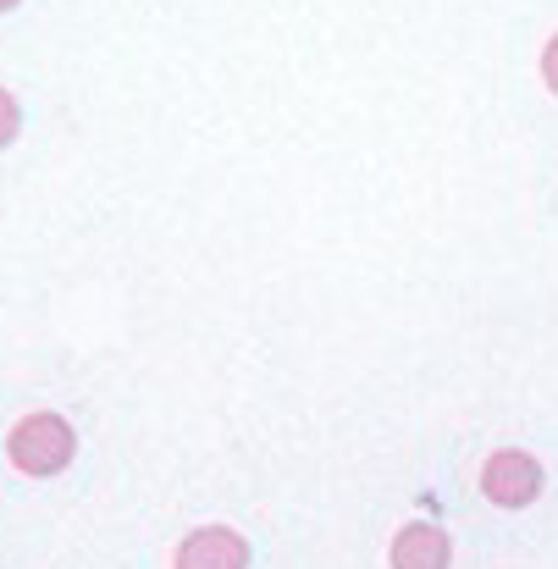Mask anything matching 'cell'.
I'll return each mask as SVG.
<instances>
[{
    "mask_svg": "<svg viewBox=\"0 0 558 569\" xmlns=\"http://www.w3.org/2000/svg\"><path fill=\"white\" fill-rule=\"evenodd\" d=\"M542 83L554 89V100H558V33L548 39V50H542Z\"/></svg>",
    "mask_w": 558,
    "mask_h": 569,
    "instance_id": "8992f818",
    "label": "cell"
},
{
    "mask_svg": "<svg viewBox=\"0 0 558 569\" xmlns=\"http://www.w3.org/2000/svg\"><path fill=\"white\" fill-rule=\"evenodd\" d=\"M172 569H249V542L232 526H199L178 542Z\"/></svg>",
    "mask_w": 558,
    "mask_h": 569,
    "instance_id": "3957f363",
    "label": "cell"
},
{
    "mask_svg": "<svg viewBox=\"0 0 558 569\" xmlns=\"http://www.w3.org/2000/svg\"><path fill=\"white\" fill-rule=\"evenodd\" d=\"M6 453H11V465L22 470V476H61L67 465H72V453H78V431L61 420V415H50V409H33V415H22L17 426H11V437H6Z\"/></svg>",
    "mask_w": 558,
    "mask_h": 569,
    "instance_id": "6da1fadb",
    "label": "cell"
},
{
    "mask_svg": "<svg viewBox=\"0 0 558 569\" xmlns=\"http://www.w3.org/2000/svg\"><path fill=\"white\" fill-rule=\"evenodd\" d=\"M11 6H17V0H0V11H11Z\"/></svg>",
    "mask_w": 558,
    "mask_h": 569,
    "instance_id": "52a82bcc",
    "label": "cell"
},
{
    "mask_svg": "<svg viewBox=\"0 0 558 569\" xmlns=\"http://www.w3.org/2000/svg\"><path fill=\"white\" fill-rule=\"evenodd\" d=\"M481 492L487 503L498 509H531L542 498V465L526 453V448H498L487 465H481Z\"/></svg>",
    "mask_w": 558,
    "mask_h": 569,
    "instance_id": "7a4b0ae2",
    "label": "cell"
},
{
    "mask_svg": "<svg viewBox=\"0 0 558 569\" xmlns=\"http://www.w3.org/2000/svg\"><path fill=\"white\" fill-rule=\"evenodd\" d=\"M387 559H392V569H448L454 565V542H448L442 526L415 520V526H403V531L392 537Z\"/></svg>",
    "mask_w": 558,
    "mask_h": 569,
    "instance_id": "277c9868",
    "label": "cell"
},
{
    "mask_svg": "<svg viewBox=\"0 0 558 569\" xmlns=\"http://www.w3.org/2000/svg\"><path fill=\"white\" fill-rule=\"evenodd\" d=\"M17 128H22V106H17L11 89H0V150L17 139Z\"/></svg>",
    "mask_w": 558,
    "mask_h": 569,
    "instance_id": "5b68a950",
    "label": "cell"
}]
</instances>
